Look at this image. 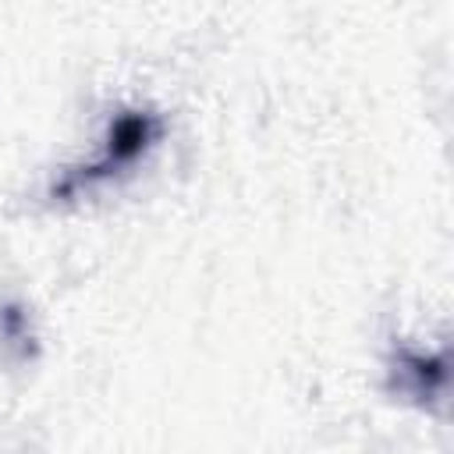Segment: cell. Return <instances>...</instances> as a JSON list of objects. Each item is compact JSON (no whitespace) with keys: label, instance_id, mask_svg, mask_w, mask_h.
Returning a JSON list of instances; mask_svg holds the SVG:
<instances>
[{"label":"cell","instance_id":"obj_1","mask_svg":"<svg viewBox=\"0 0 454 454\" xmlns=\"http://www.w3.org/2000/svg\"><path fill=\"white\" fill-rule=\"evenodd\" d=\"M160 138V117L153 110H124L117 114V121L110 124L106 131V145H103V156L92 160L89 167H78L57 192L67 195L71 188H82V184H96L110 174H117L121 167H131L138 156L149 153V145Z\"/></svg>","mask_w":454,"mask_h":454}]
</instances>
